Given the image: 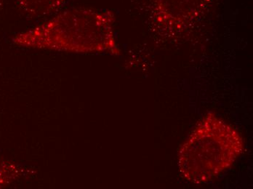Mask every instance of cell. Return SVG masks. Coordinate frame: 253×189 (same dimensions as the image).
<instances>
[{
	"instance_id": "cell-2",
	"label": "cell",
	"mask_w": 253,
	"mask_h": 189,
	"mask_svg": "<svg viewBox=\"0 0 253 189\" xmlns=\"http://www.w3.org/2000/svg\"><path fill=\"white\" fill-rule=\"evenodd\" d=\"M213 0H149L153 32L165 39H174L194 27Z\"/></svg>"
},
{
	"instance_id": "cell-1",
	"label": "cell",
	"mask_w": 253,
	"mask_h": 189,
	"mask_svg": "<svg viewBox=\"0 0 253 189\" xmlns=\"http://www.w3.org/2000/svg\"><path fill=\"white\" fill-rule=\"evenodd\" d=\"M244 150L240 132L215 113H208L179 149V172L188 182L207 184L228 170Z\"/></svg>"
}]
</instances>
